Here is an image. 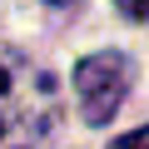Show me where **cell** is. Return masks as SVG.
<instances>
[{"label":"cell","mask_w":149,"mask_h":149,"mask_svg":"<svg viewBox=\"0 0 149 149\" xmlns=\"http://www.w3.org/2000/svg\"><path fill=\"white\" fill-rule=\"evenodd\" d=\"M60 80L20 45L0 40V149H35L60 124Z\"/></svg>","instance_id":"6da1fadb"},{"label":"cell","mask_w":149,"mask_h":149,"mask_svg":"<svg viewBox=\"0 0 149 149\" xmlns=\"http://www.w3.org/2000/svg\"><path fill=\"white\" fill-rule=\"evenodd\" d=\"M129 85H134V65H129V55H119V50H95V55H85L80 65H74V95H80V114H85V124H104V119H114V109L124 104Z\"/></svg>","instance_id":"7a4b0ae2"},{"label":"cell","mask_w":149,"mask_h":149,"mask_svg":"<svg viewBox=\"0 0 149 149\" xmlns=\"http://www.w3.org/2000/svg\"><path fill=\"white\" fill-rule=\"evenodd\" d=\"M114 10L134 25H149V0H114Z\"/></svg>","instance_id":"3957f363"},{"label":"cell","mask_w":149,"mask_h":149,"mask_svg":"<svg viewBox=\"0 0 149 149\" xmlns=\"http://www.w3.org/2000/svg\"><path fill=\"white\" fill-rule=\"evenodd\" d=\"M109 149H149V124H139V129H129V134H119Z\"/></svg>","instance_id":"277c9868"},{"label":"cell","mask_w":149,"mask_h":149,"mask_svg":"<svg viewBox=\"0 0 149 149\" xmlns=\"http://www.w3.org/2000/svg\"><path fill=\"white\" fill-rule=\"evenodd\" d=\"M45 5H50V10H80L85 0H45Z\"/></svg>","instance_id":"5b68a950"}]
</instances>
